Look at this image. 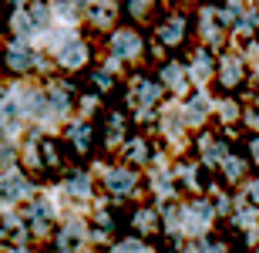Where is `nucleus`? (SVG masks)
<instances>
[{"instance_id":"8","label":"nucleus","mask_w":259,"mask_h":253,"mask_svg":"<svg viewBox=\"0 0 259 253\" xmlns=\"http://www.w3.org/2000/svg\"><path fill=\"white\" fill-rule=\"evenodd\" d=\"M162 78L168 81L172 88H182V71L175 68V64H172V68H165V75H162Z\"/></svg>"},{"instance_id":"9","label":"nucleus","mask_w":259,"mask_h":253,"mask_svg":"<svg viewBox=\"0 0 259 253\" xmlns=\"http://www.w3.org/2000/svg\"><path fill=\"white\" fill-rule=\"evenodd\" d=\"M24 193V183H20V179H10V186L4 183V196H7V199H14V196H20Z\"/></svg>"},{"instance_id":"15","label":"nucleus","mask_w":259,"mask_h":253,"mask_svg":"<svg viewBox=\"0 0 259 253\" xmlns=\"http://www.w3.org/2000/svg\"><path fill=\"white\" fill-rule=\"evenodd\" d=\"M249 196H252V199L259 203V183H252V186H249Z\"/></svg>"},{"instance_id":"3","label":"nucleus","mask_w":259,"mask_h":253,"mask_svg":"<svg viewBox=\"0 0 259 253\" xmlns=\"http://www.w3.org/2000/svg\"><path fill=\"white\" fill-rule=\"evenodd\" d=\"M115 51L118 54H135V51H138V38H135V34H118L115 38Z\"/></svg>"},{"instance_id":"14","label":"nucleus","mask_w":259,"mask_h":253,"mask_svg":"<svg viewBox=\"0 0 259 253\" xmlns=\"http://www.w3.org/2000/svg\"><path fill=\"white\" fill-rule=\"evenodd\" d=\"M252 162L259 166V138H252Z\"/></svg>"},{"instance_id":"7","label":"nucleus","mask_w":259,"mask_h":253,"mask_svg":"<svg viewBox=\"0 0 259 253\" xmlns=\"http://www.w3.org/2000/svg\"><path fill=\"white\" fill-rule=\"evenodd\" d=\"M7 61L14 64V68H27V64H30V54H24V48H10L7 51Z\"/></svg>"},{"instance_id":"4","label":"nucleus","mask_w":259,"mask_h":253,"mask_svg":"<svg viewBox=\"0 0 259 253\" xmlns=\"http://www.w3.org/2000/svg\"><path fill=\"white\" fill-rule=\"evenodd\" d=\"M108 183H111V193H128V189L135 186V179L128 172H111V175H108Z\"/></svg>"},{"instance_id":"12","label":"nucleus","mask_w":259,"mask_h":253,"mask_svg":"<svg viewBox=\"0 0 259 253\" xmlns=\"http://www.w3.org/2000/svg\"><path fill=\"white\" fill-rule=\"evenodd\" d=\"M195 71H199L202 78L209 75V58H205V54H199V61H195Z\"/></svg>"},{"instance_id":"10","label":"nucleus","mask_w":259,"mask_h":253,"mask_svg":"<svg viewBox=\"0 0 259 253\" xmlns=\"http://www.w3.org/2000/svg\"><path fill=\"white\" fill-rule=\"evenodd\" d=\"M222 162H226V175H229V179H236V175L242 172V162H239V159H222Z\"/></svg>"},{"instance_id":"6","label":"nucleus","mask_w":259,"mask_h":253,"mask_svg":"<svg viewBox=\"0 0 259 253\" xmlns=\"http://www.w3.org/2000/svg\"><path fill=\"white\" fill-rule=\"evenodd\" d=\"M61 61H64V64H81V61H84V48H81V44H71V48L61 54Z\"/></svg>"},{"instance_id":"11","label":"nucleus","mask_w":259,"mask_h":253,"mask_svg":"<svg viewBox=\"0 0 259 253\" xmlns=\"http://www.w3.org/2000/svg\"><path fill=\"white\" fill-rule=\"evenodd\" d=\"M155 95H158V88H155V85H142V88H138V98H142V101H155Z\"/></svg>"},{"instance_id":"13","label":"nucleus","mask_w":259,"mask_h":253,"mask_svg":"<svg viewBox=\"0 0 259 253\" xmlns=\"http://www.w3.org/2000/svg\"><path fill=\"white\" fill-rule=\"evenodd\" d=\"M74 193H88V183H84V179H74Z\"/></svg>"},{"instance_id":"2","label":"nucleus","mask_w":259,"mask_h":253,"mask_svg":"<svg viewBox=\"0 0 259 253\" xmlns=\"http://www.w3.org/2000/svg\"><path fill=\"white\" fill-rule=\"evenodd\" d=\"M212 220V213H209V206H192V209H189V226H192V230H205V223H209Z\"/></svg>"},{"instance_id":"5","label":"nucleus","mask_w":259,"mask_h":253,"mask_svg":"<svg viewBox=\"0 0 259 253\" xmlns=\"http://www.w3.org/2000/svg\"><path fill=\"white\" fill-rule=\"evenodd\" d=\"M182 20H179V17H172V20H168V24H165V27H162V41H168V44H175V41H179V38H182Z\"/></svg>"},{"instance_id":"1","label":"nucleus","mask_w":259,"mask_h":253,"mask_svg":"<svg viewBox=\"0 0 259 253\" xmlns=\"http://www.w3.org/2000/svg\"><path fill=\"white\" fill-rule=\"evenodd\" d=\"M239 78H242V64H239V58H222V81L226 85H239Z\"/></svg>"}]
</instances>
